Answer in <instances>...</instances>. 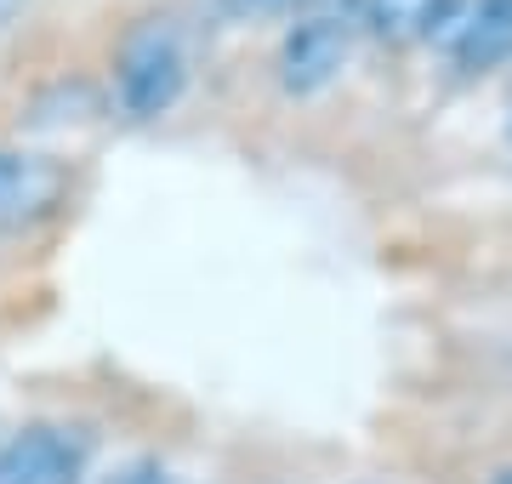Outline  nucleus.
I'll return each instance as SVG.
<instances>
[{
    "label": "nucleus",
    "instance_id": "1",
    "mask_svg": "<svg viewBox=\"0 0 512 484\" xmlns=\"http://www.w3.org/2000/svg\"><path fill=\"white\" fill-rule=\"evenodd\" d=\"M188 86V40L177 18H143L114 52V103L126 120H160Z\"/></svg>",
    "mask_w": 512,
    "mask_h": 484
},
{
    "label": "nucleus",
    "instance_id": "2",
    "mask_svg": "<svg viewBox=\"0 0 512 484\" xmlns=\"http://www.w3.org/2000/svg\"><path fill=\"white\" fill-rule=\"evenodd\" d=\"M359 29L365 23L348 18V12H313V18H302L291 35L279 40V57H274L279 86L291 97H319L325 86H336L353 57V35Z\"/></svg>",
    "mask_w": 512,
    "mask_h": 484
},
{
    "label": "nucleus",
    "instance_id": "4",
    "mask_svg": "<svg viewBox=\"0 0 512 484\" xmlns=\"http://www.w3.org/2000/svg\"><path fill=\"white\" fill-rule=\"evenodd\" d=\"M439 46L461 75H490L512 57V0H456Z\"/></svg>",
    "mask_w": 512,
    "mask_h": 484
},
{
    "label": "nucleus",
    "instance_id": "5",
    "mask_svg": "<svg viewBox=\"0 0 512 484\" xmlns=\"http://www.w3.org/2000/svg\"><path fill=\"white\" fill-rule=\"evenodd\" d=\"M63 194V166L29 149H0V228H23L46 217Z\"/></svg>",
    "mask_w": 512,
    "mask_h": 484
},
{
    "label": "nucleus",
    "instance_id": "8",
    "mask_svg": "<svg viewBox=\"0 0 512 484\" xmlns=\"http://www.w3.org/2000/svg\"><path fill=\"white\" fill-rule=\"evenodd\" d=\"M234 12H285V6H296V0H228Z\"/></svg>",
    "mask_w": 512,
    "mask_h": 484
},
{
    "label": "nucleus",
    "instance_id": "9",
    "mask_svg": "<svg viewBox=\"0 0 512 484\" xmlns=\"http://www.w3.org/2000/svg\"><path fill=\"white\" fill-rule=\"evenodd\" d=\"M0 445H6V439H0Z\"/></svg>",
    "mask_w": 512,
    "mask_h": 484
},
{
    "label": "nucleus",
    "instance_id": "6",
    "mask_svg": "<svg viewBox=\"0 0 512 484\" xmlns=\"http://www.w3.org/2000/svg\"><path fill=\"white\" fill-rule=\"evenodd\" d=\"M450 0H359V23L387 46H410V40L439 35Z\"/></svg>",
    "mask_w": 512,
    "mask_h": 484
},
{
    "label": "nucleus",
    "instance_id": "3",
    "mask_svg": "<svg viewBox=\"0 0 512 484\" xmlns=\"http://www.w3.org/2000/svg\"><path fill=\"white\" fill-rule=\"evenodd\" d=\"M92 462V433L63 428V422H35L18 439L0 445V484H80Z\"/></svg>",
    "mask_w": 512,
    "mask_h": 484
},
{
    "label": "nucleus",
    "instance_id": "7",
    "mask_svg": "<svg viewBox=\"0 0 512 484\" xmlns=\"http://www.w3.org/2000/svg\"><path fill=\"white\" fill-rule=\"evenodd\" d=\"M109 484H171V473H165L160 462H137V467H126V473H114Z\"/></svg>",
    "mask_w": 512,
    "mask_h": 484
}]
</instances>
